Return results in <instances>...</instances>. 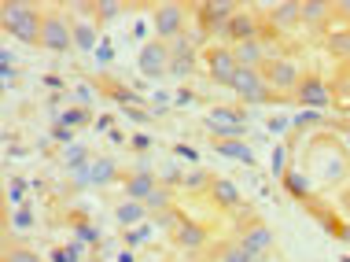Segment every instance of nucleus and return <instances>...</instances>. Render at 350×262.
I'll list each match as a JSON object with an SVG mask.
<instances>
[{"mask_svg": "<svg viewBox=\"0 0 350 262\" xmlns=\"http://www.w3.org/2000/svg\"><path fill=\"white\" fill-rule=\"evenodd\" d=\"M0 23L4 30L23 44H41V26H44V15L37 12L33 4H18V0H8L4 12H0Z\"/></svg>", "mask_w": 350, "mask_h": 262, "instance_id": "f257e3e1", "label": "nucleus"}, {"mask_svg": "<svg viewBox=\"0 0 350 262\" xmlns=\"http://www.w3.org/2000/svg\"><path fill=\"white\" fill-rule=\"evenodd\" d=\"M262 78H266V86L273 92H295L306 74H302V67L295 60H288V55H273V60H266V67H262Z\"/></svg>", "mask_w": 350, "mask_h": 262, "instance_id": "f03ea898", "label": "nucleus"}, {"mask_svg": "<svg viewBox=\"0 0 350 262\" xmlns=\"http://www.w3.org/2000/svg\"><path fill=\"white\" fill-rule=\"evenodd\" d=\"M203 126L211 129L217 140H240L247 133V118H243V111H232V107H211L203 118Z\"/></svg>", "mask_w": 350, "mask_h": 262, "instance_id": "7ed1b4c3", "label": "nucleus"}, {"mask_svg": "<svg viewBox=\"0 0 350 262\" xmlns=\"http://www.w3.org/2000/svg\"><path fill=\"white\" fill-rule=\"evenodd\" d=\"M232 96L243 100V104H266V100H273V89L266 86V78H262V70H247L240 67L232 78Z\"/></svg>", "mask_w": 350, "mask_h": 262, "instance_id": "20e7f679", "label": "nucleus"}, {"mask_svg": "<svg viewBox=\"0 0 350 262\" xmlns=\"http://www.w3.org/2000/svg\"><path fill=\"white\" fill-rule=\"evenodd\" d=\"M41 49H49V52H55V55L70 52V49H74V23H67L63 15H44Z\"/></svg>", "mask_w": 350, "mask_h": 262, "instance_id": "39448f33", "label": "nucleus"}, {"mask_svg": "<svg viewBox=\"0 0 350 262\" xmlns=\"http://www.w3.org/2000/svg\"><path fill=\"white\" fill-rule=\"evenodd\" d=\"M291 96H295L302 107H310V111H325L328 104H332V81L317 78V74H306Z\"/></svg>", "mask_w": 350, "mask_h": 262, "instance_id": "423d86ee", "label": "nucleus"}, {"mask_svg": "<svg viewBox=\"0 0 350 262\" xmlns=\"http://www.w3.org/2000/svg\"><path fill=\"white\" fill-rule=\"evenodd\" d=\"M185 4H159L155 8V18H151V26H155V34H159V41H174V37H181L185 34Z\"/></svg>", "mask_w": 350, "mask_h": 262, "instance_id": "0eeeda50", "label": "nucleus"}, {"mask_svg": "<svg viewBox=\"0 0 350 262\" xmlns=\"http://www.w3.org/2000/svg\"><path fill=\"white\" fill-rule=\"evenodd\" d=\"M170 44L166 41H144V49H140V60H137V67L144 78H163V74H170Z\"/></svg>", "mask_w": 350, "mask_h": 262, "instance_id": "6e6552de", "label": "nucleus"}, {"mask_svg": "<svg viewBox=\"0 0 350 262\" xmlns=\"http://www.w3.org/2000/svg\"><path fill=\"white\" fill-rule=\"evenodd\" d=\"M236 70H240V63H236V55H232V44H214V49L206 52V74H211V81L232 86Z\"/></svg>", "mask_w": 350, "mask_h": 262, "instance_id": "1a4fd4ad", "label": "nucleus"}, {"mask_svg": "<svg viewBox=\"0 0 350 262\" xmlns=\"http://www.w3.org/2000/svg\"><path fill=\"white\" fill-rule=\"evenodd\" d=\"M243 4H232V0H203L200 8H196V15H200V26L203 30H214V34H221L225 30V23L240 12Z\"/></svg>", "mask_w": 350, "mask_h": 262, "instance_id": "9d476101", "label": "nucleus"}, {"mask_svg": "<svg viewBox=\"0 0 350 262\" xmlns=\"http://www.w3.org/2000/svg\"><path fill=\"white\" fill-rule=\"evenodd\" d=\"M221 37H229L232 44H247V41H262V23L254 18L247 8H240L229 23H225V30H221Z\"/></svg>", "mask_w": 350, "mask_h": 262, "instance_id": "9b49d317", "label": "nucleus"}, {"mask_svg": "<svg viewBox=\"0 0 350 262\" xmlns=\"http://www.w3.org/2000/svg\"><path fill=\"white\" fill-rule=\"evenodd\" d=\"M269 26L280 34H291L295 26H302V0H280L269 8Z\"/></svg>", "mask_w": 350, "mask_h": 262, "instance_id": "f8f14e48", "label": "nucleus"}, {"mask_svg": "<svg viewBox=\"0 0 350 262\" xmlns=\"http://www.w3.org/2000/svg\"><path fill=\"white\" fill-rule=\"evenodd\" d=\"M236 240H240V244L247 248L254 259H262V262H266L269 248H273V233H269V226H262V222H251V226L243 229V233H240V237H236Z\"/></svg>", "mask_w": 350, "mask_h": 262, "instance_id": "ddd939ff", "label": "nucleus"}, {"mask_svg": "<svg viewBox=\"0 0 350 262\" xmlns=\"http://www.w3.org/2000/svg\"><path fill=\"white\" fill-rule=\"evenodd\" d=\"M232 55L240 67L258 70V67H266V60H273V49L266 41H247V44H232Z\"/></svg>", "mask_w": 350, "mask_h": 262, "instance_id": "4468645a", "label": "nucleus"}, {"mask_svg": "<svg viewBox=\"0 0 350 262\" xmlns=\"http://www.w3.org/2000/svg\"><path fill=\"white\" fill-rule=\"evenodd\" d=\"M206 240H211V233H206L200 222H188V218L181 222V229L174 233V244L181 248V251H200Z\"/></svg>", "mask_w": 350, "mask_h": 262, "instance_id": "2eb2a0df", "label": "nucleus"}, {"mask_svg": "<svg viewBox=\"0 0 350 262\" xmlns=\"http://www.w3.org/2000/svg\"><path fill=\"white\" fill-rule=\"evenodd\" d=\"M336 15L332 0H302V26H310V30H321V26H328V18Z\"/></svg>", "mask_w": 350, "mask_h": 262, "instance_id": "dca6fc26", "label": "nucleus"}, {"mask_svg": "<svg viewBox=\"0 0 350 262\" xmlns=\"http://www.w3.org/2000/svg\"><path fill=\"white\" fill-rule=\"evenodd\" d=\"M155 189H159V181H155V174H148V170H137V174H129V177H126V192H129V200H140V203H144Z\"/></svg>", "mask_w": 350, "mask_h": 262, "instance_id": "f3484780", "label": "nucleus"}, {"mask_svg": "<svg viewBox=\"0 0 350 262\" xmlns=\"http://www.w3.org/2000/svg\"><path fill=\"white\" fill-rule=\"evenodd\" d=\"M211 200L217 203V207L232 211L236 203H240V189H236V181H229V177H217V181L211 185Z\"/></svg>", "mask_w": 350, "mask_h": 262, "instance_id": "a211bd4d", "label": "nucleus"}, {"mask_svg": "<svg viewBox=\"0 0 350 262\" xmlns=\"http://www.w3.org/2000/svg\"><path fill=\"white\" fill-rule=\"evenodd\" d=\"M115 218H118V226L137 229L140 222L148 218V207H144L140 200H126V203H118V207H115Z\"/></svg>", "mask_w": 350, "mask_h": 262, "instance_id": "6ab92c4d", "label": "nucleus"}, {"mask_svg": "<svg viewBox=\"0 0 350 262\" xmlns=\"http://www.w3.org/2000/svg\"><path fill=\"white\" fill-rule=\"evenodd\" d=\"M115 174H118L115 159H107V155L92 159V166H89V177H92V185H96V189H103V185H111V181H115Z\"/></svg>", "mask_w": 350, "mask_h": 262, "instance_id": "aec40b11", "label": "nucleus"}, {"mask_svg": "<svg viewBox=\"0 0 350 262\" xmlns=\"http://www.w3.org/2000/svg\"><path fill=\"white\" fill-rule=\"evenodd\" d=\"M217 155L221 159H236V163H247V166H254V152L243 140H217Z\"/></svg>", "mask_w": 350, "mask_h": 262, "instance_id": "412c9836", "label": "nucleus"}, {"mask_svg": "<svg viewBox=\"0 0 350 262\" xmlns=\"http://www.w3.org/2000/svg\"><path fill=\"white\" fill-rule=\"evenodd\" d=\"M325 49H328V55L350 63V26H347V30H332V34H328L325 37Z\"/></svg>", "mask_w": 350, "mask_h": 262, "instance_id": "4be33fe9", "label": "nucleus"}, {"mask_svg": "<svg viewBox=\"0 0 350 262\" xmlns=\"http://www.w3.org/2000/svg\"><path fill=\"white\" fill-rule=\"evenodd\" d=\"M74 49L81 52H96L100 49V34L92 23H74Z\"/></svg>", "mask_w": 350, "mask_h": 262, "instance_id": "5701e85b", "label": "nucleus"}, {"mask_svg": "<svg viewBox=\"0 0 350 262\" xmlns=\"http://www.w3.org/2000/svg\"><path fill=\"white\" fill-rule=\"evenodd\" d=\"M217 262H262V259H254L240 240H229V244L221 248V255H217Z\"/></svg>", "mask_w": 350, "mask_h": 262, "instance_id": "b1692460", "label": "nucleus"}, {"mask_svg": "<svg viewBox=\"0 0 350 262\" xmlns=\"http://www.w3.org/2000/svg\"><path fill=\"white\" fill-rule=\"evenodd\" d=\"M144 207H148V214H163V211H170V189H166V185H159V189L148 196Z\"/></svg>", "mask_w": 350, "mask_h": 262, "instance_id": "393cba45", "label": "nucleus"}, {"mask_svg": "<svg viewBox=\"0 0 350 262\" xmlns=\"http://www.w3.org/2000/svg\"><path fill=\"white\" fill-rule=\"evenodd\" d=\"M122 8H126L122 0H96V12L92 15H96L100 23H115V18L122 15Z\"/></svg>", "mask_w": 350, "mask_h": 262, "instance_id": "a878e982", "label": "nucleus"}, {"mask_svg": "<svg viewBox=\"0 0 350 262\" xmlns=\"http://www.w3.org/2000/svg\"><path fill=\"white\" fill-rule=\"evenodd\" d=\"M181 185H185L188 192H200V189L211 192V185H214V181H211V174H206V170H188Z\"/></svg>", "mask_w": 350, "mask_h": 262, "instance_id": "bb28decb", "label": "nucleus"}, {"mask_svg": "<svg viewBox=\"0 0 350 262\" xmlns=\"http://www.w3.org/2000/svg\"><path fill=\"white\" fill-rule=\"evenodd\" d=\"M63 166H67V170H85V166H92L89 163V152H85V148H67V155H63Z\"/></svg>", "mask_w": 350, "mask_h": 262, "instance_id": "cd10ccee", "label": "nucleus"}, {"mask_svg": "<svg viewBox=\"0 0 350 262\" xmlns=\"http://www.w3.org/2000/svg\"><path fill=\"white\" fill-rule=\"evenodd\" d=\"M284 189H288V196H295V200H306L310 196L306 177H299V174H284Z\"/></svg>", "mask_w": 350, "mask_h": 262, "instance_id": "c85d7f7f", "label": "nucleus"}, {"mask_svg": "<svg viewBox=\"0 0 350 262\" xmlns=\"http://www.w3.org/2000/svg\"><path fill=\"white\" fill-rule=\"evenodd\" d=\"M63 126H70V129H78L89 122V107H70V111H63V118H59Z\"/></svg>", "mask_w": 350, "mask_h": 262, "instance_id": "c756f323", "label": "nucleus"}, {"mask_svg": "<svg viewBox=\"0 0 350 262\" xmlns=\"http://www.w3.org/2000/svg\"><path fill=\"white\" fill-rule=\"evenodd\" d=\"M196 70V55H181V60H170V74L174 78H188Z\"/></svg>", "mask_w": 350, "mask_h": 262, "instance_id": "7c9ffc66", "label": "nucleus"}, {"mask_svg": "<svg viewBox=\"0 0 350 262\" xmlns=\"http://www.w3.org/2000/svg\"><path fill=\"white\" fill-rule=\"evenodd\" d=\"M4 262H44V259L37 255V251H30V248H8Z\"/></svg>", "mask_w": 350, "mask_h": 262, "instance_id": "2f4dec72", "label": "nucleus"}, {"mask_svg": "<svg viewBox=\"0 0 350 262\" xmlns=\"http://www.w3.org/2000/svg\"><path fill=\"white\" fill-rule=\"evenodd\" d=\"M8 200L23 207V200H26V177H12V181H8Z\"/></svg>", "mask_w": 350, "mask_h": 262, "instance_id": "473e14b6", "label": "nucleus"}, {"mask_svg": "<svg viewBox=\"0 0 350 262\" xmlns=\"http://www.w3.org/2000/svg\"><path fill=\"white\" fill-rule=\"evenodd\" d=\"M12 222H15L18 229H30V226H33V207H30V203H23V207H15Z\"/></svg>", "mask_w": 350, "mask_h": 262, "instance_id": "72a5a7b5", "label": "nucleus"}, {"mask_svg": "<svg viewBox=\"0 0 350 262\" xmlns=\"http://www.w3.org/2000/svg\"><path fill=\"white\" fill-rule=\"evenodd\" d=\"M111 96H115V100H118V104H122V107H133V104H137V100H140V96H137V92H129L126 86H115V89H111Z\"/></svg>", "mask_w": 350, "mask_h": 262, "instance_id": "f704fd0d", "label": "nucleus"}, {"mask_svg": "<svg viewBox=\"0 0 350 262\" xmlns=\"http://www.w3.org/2000/svg\"><path fill=\"white\" fill-rule=\"evenodd\" d=\"M273 174H277V177H284V174H288V148H277V152H273Z\"/></svg>", "mask_w": 350, "mask_h": 262, "instance_id": "c9c22d12", "label": "nucleus"}, {"mask_svg": "<svg viewBox=\"0 0 350 262\" xmlns=\"http://www.w3.org/2000/svg\"><path fill=\"white\" fill-rule=\"evenodd\" d=\"M148 237H151V229H148V226H137V229H126V244H129V248H137V244H140V240H148Z\"/></svg>", "mask_w": 350, "mask_h": 262, "instance_id": "e433bc0d", "label": "nucleus"}, {"mask_svg": "<svg viewBox=\"0 0 350 262\" xmlns=\"http://www.w3.org/2000/svg\"><path fill=\"white\" fill-rule=\"evenodd\" d=\"M92 96H96V89H92V86H78V89H74V104H81V107H89Z\"/></svg>", "mask_w": 350, "mask_h": 262, "instance_id": "4c0bfd02", "label": "nucleus"}, {"mask_svg": "<svg viewBox=\"0 0 350 262\" xmlns=\"http://www.w3.org/2000/svg\"><path fill=\"white\" fill-rule=\"evenodd\" d=\"M78 240H85V244H96L100 233L92 229V226H85V222H78Z\"/></svg>", "mask_w": 350, "mask_h": 262, "instance_id": "58836bf2", "label": "nucleus"}, {"mask_svg": "<svg viewBox=\"0 0 350 262\" xmlns=\"http://www.w3.org/2000/svg\"><path fill=\"white\" fill-rule=\"evenodd\" d=\"M81 248H85V240H70V244H67V255H70V262H81Z\"/></svg>", "mask_w": 350, "mask_h": 262, "instance_id": "ea45409f", "label": "nucleus"}, {"mask_svg": "<svg viewBox=\"0 0 350 262\" xmlns=\"http://www.w3.org/2000/svg\"><path fill=\"white\" fill-rule=\"evenodd\" d=\"M52 140H59V144H67V140H70V126H63V122H59V126L52 129Z\"/></svg>", "mask_w": 350, "mask_h": 262, "instance_id": "a19ab883", "label": "nucleus"}, {"mask_svg": "<svg viewBox=\"0 0 350 262\" xmlns=\"http://www.w3.org/2000/svg\"><path fill=\"white\" fill-rule=\"evenodd\" d=\"M133 148H137V152H148V148H151V137H148V133H137V137H133Z\"/></svg>", "mask_w": 350, "mask_h": 262, "instance_id": "79ce46f5", "label": "nucleus"}, {"mask_svg": "<svg viewBox=\"0 0 350 262\" xmlns=\"http://www.w3.org/2000/svg\"><path fill=\"white\" fill-rule=\"evenodd\" d=\"M174 155H185L188 163H196V159H200V155L192 152V148H188V144H177V148H174Z\"/></svg>", "mask_w": 350, "mask_h": 262, "instance_id": "37998d69", "label": "nucleus"}, {"mask_svg": "<svg viewBox=\"0 0 350 262\" xmlns=\"http://www.w3.org/2000/svg\"><path fill=\"white\" fill-rule=\"evenodd\" d=\"M96 55H100V63H111V55H115V52H111V44H107V41H100Z\"/></svg>", "mask_w": 350, "mask_h": 262, "instance_id": "c03bdc74", "label": "nucleus"}, {"mask_svg": "<svg viewBox=\"0 0 350 262\" xmlns=\"http://www.w3.org/2000/svg\"><path fill=\"white\" fill-rule=\"evenodd\" d=\"M126 115L133 118V122H148V115H144V111H140V107H126Z\"/></svg>", "mask_w": 350, "mask_h": 262, "instance_id": "a18cd8bd", "label": "nucleus"}, {"mask_svg": "<svg viewBox=\"0 0 350 262\" xmlns=\"http://www.w3.org/2000/svg\"><path fill=\"white\" fill-rule=\"evenodd\" d=\"M332 8H336V15H347L350 18V0H336Z\"/></svg>", "mask_w": 350, "mask_h": 262, "instance_id": "49530a36", "label": "nucleus"}, {"mask_svg": "<svg viewBox=\"0 0 350 262\" xmlns=\"http://www.w3.org/2000/svg\"><path fill=\"white\" fill-rule=\"evenodd\" d=\"M52 262H70V255H67V248H55V251H52Z\"/></svg>", "mask_w": 350, "mask_h": 262, "instance_id": "de8ad7c7", "label": "nucleus"}, {"mask_svg": "<svg viewBox=\"0 0 350 262\" xmlns=\"http://www.w3.org/2000/svg\"><path fill=\"white\" fill-rule=\"evenodd\" d=\"M269 129H273V133H284V129H288V122H284V118H273Z\"/></svg>", "mask_w": 350, "mask_h": 262, "instance_id": "09e8293b", "label": "nucleus"}, {"mask_svg": "<svg viewBox=\"0 0 350 262\" xmlns=\"http://www.w3.org/2000/svg\"><path fill=\"white\" fill-rule=\"evenodd\" d=\"M115 262H133V255H129V251H122V255H118Z\"/></svg>", "mask_w": 350, "mask_h": 262, "instance_id": "8fccbe9b", "label": "nucleus"}]
</instances>
